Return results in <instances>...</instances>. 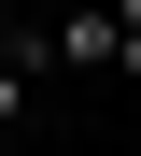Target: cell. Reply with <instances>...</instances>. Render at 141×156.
<instances>
[{
    "label": "cell",
    "mask_w": 141,
    "mask_h": 156,
    "mask_svg": "<svg viewBox=\"0 0 141 156\" xmlns=\"http://www.w3.org/2000/svg\"><path fill=\"white\" fill-rule=\"evenodd\" d=\"M113 71H141V0H113Z\"/></svg>",
    "instance_id": "2"
},
{
    "label": "cell",
    "mask_w": 141,
    "mask_h": 156,
    "mask_svg": "<svg viewBox=\"0 0 141 156\" xmlns=\"http://www.w3.org/2000/svg\"><path fill=\"white\" fill-rule=\"evenodd\" d=\"M56 71H113V0H99V14H71V29H56Z\"/></svg>",
    "instance_id": "1"
}]
</instances>
